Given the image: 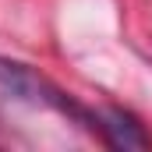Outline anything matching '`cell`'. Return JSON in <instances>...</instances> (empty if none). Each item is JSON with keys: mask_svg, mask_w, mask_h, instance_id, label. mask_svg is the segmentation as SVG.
Returning <instances> with one entry per match:
<instances>
[{"mask_svg": "<svg viewBox=\"0 0 152 152\" xmlns=\"http://www.w3.org/2000/svg\"><path fill=\"white\" fill-rule=\"evenodd\" d=\"M92 127L103 134V142L110 145V149H124V152H142L152 145V138L142 131V124L134 120L131 113H124V110H103V113H92Z\"/></svg>", "mask_w": 152, "mask_h": 152, "instance_id": "6da1fadb", "label": "cell"}, {"mask_svg": "<svg viewBox=\"0 0 152 152\" xmlns=\"http://www.w3.org/2000/svg\"><path fill=\"white\" fill-rule=\"evenodd\" d=\"M0 92H7L14 99H28V103H46V106H57V99H60V92L50 88L42 78H36L25 64L4 60V57H0Z\"/></svg>", "mask_w": 152, "mask_h": 152, "instance_id": "7a4b0ae2", "label": "cell"}]
</instances>
